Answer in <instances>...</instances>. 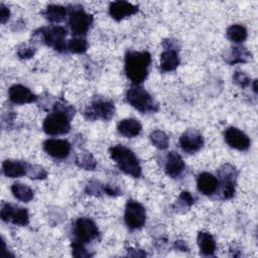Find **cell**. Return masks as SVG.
I'll use <instances>...</instances> for the list:
<instances>
[{"mask_svg":"<svg viewBox=\"0 0 258 258\" xmlns=\"http://www.w3.org/2000/svg\"><path fill=\"white\" fill-rule=\"evenodd\" d=\"M74 115V109L64 105L63 103H57L53 107V113L49 114L43 122V130L49 135L64 134L70 131V120Z\"/></svg>","mask_w":258,"mask_h":258,"instance_id":"1","label":"cell"},{"mask_svg":"<svg viewBox=\"0 0 258 258\" xmlns=\"http://www.w3.org/2000/svg\"><path fill=\"white\" fill-rule=\"evenodd\" d=\"M151 61L150 53L147 51H129L125 56V72L134 84L142 83L148 74Z\"/></svg>","mask_w":258,"mask_h":258,"instance_id":"2","label":"cell"},{"mask_svg":"<svg viewBox=\"0 0 258 258\" xmlns=\"http://www.w3.org/2000/svg\"><path fill=\"white\" fill-rule=\"evenodd\" d=\"M110 156L116 162L119 169L133 177L141 175V167L135 154L123 145H116L110 148Z\"/></svg>","mask_w":258,"mask_h":258,"instance_id":"3","label":"cell"},{"mask_svg":"<svg viewBox=\"0 0 258 258\" xmlns=\"http://www.w3.org/2000/svg\"><path fill=\"white\" fill-rule=\"evenodd\" d=\"M126 99L128 103L142 113H151L158 110V104L143 88L135 86L127 91Z\"/></svg>","mask_w":258,"mask_h":258,"instance_id":"4","label":"cell"},{"mask_svg":"<svg viewBox=\"0 0 258 258\" xmlns=\"http://www.w3.org/2000/svg\"><path fill=\"white\" fill-rule=\"evenodd\" d=\"M73 233L76 238L75 242L84 245L96 239L99 235V230L91 219L79 218L74 224Z\"/></svg>","mask_w":258,"mask_h":258,"instance_id":"5","label":"cell"},{"mask_svg":"<svg viewBox=\"0 0 258 258\" xmlns=\"http://www.w3.org/2000/svg\"><path fill=\"white\" fill-rule=\"evenodd\" d=\"M125 222L130 229L141 228L146 219V214L143 206L135 201H128L125 208Z\"/></svg>","mask_w":258,"mask_h":258,"instance_id":"6","label":"cell"},{"mask_svg":"<svg viewBox=\"0 0 258 258\" xmlns=\"http://www.w3.org/2000/svg\"><path fill=\"white\" fill-rule=\"evenodd\" d=\"M69 23L73 33L85 34L93 23V16L85 12L82 8L74 9L70 14Z\"/></svg>","mask_w":258,"mask_h":258,"instance_id":"7","label":"cell"},{"mask_svg":"<svg viewBox=\"0 0 258 258\" xmlns=\"http://www.w3.org/2000/svg\"><path fill=\"white\" fill-rule=\"evenodd\" d=\"M1 219L5 222H10L14 225L25 226L28 224L29 217L26 209L18 208L10 204H3L1 208Z\"/></svg>","mask_w":258,"mask_h":258,"instance_id":"8","label":"cell"},{"mask_svg":"<svg viewBox=\"0 0 258 258\" xmlns=\"http://www.w3.org/2000/svg\"><path fill=\"white\" fill-rule=\"evenodd\" d=\"M41 35L43 38V41L49 45L52 46L54 49L62 50L66 48L64 38L67 35V30L61 26H52V27H46L41 29Z\"/></svg>","mask_w":258,"mask_h":258,"instance_id":"9","label":"cell"},{"mask_svg":"<svg viewBox=\"0 0 258 258\" xmlns=\"http://www.w3.org/2000/svg\"><path fill=\"white\" fill-rule=\"evenodd\" d=\"M236 170L230 164H225L219 169V176L222 182V196L223 199L229 200L235 195V178Z\"/></svg>","mask_w":258,"mask_h":258,"instance_id":"10","label":"cell"},{"mask_svg":"<svg viewBox=\"0 0 258 258\" xmlns=\"http://www.w3.org/2000/svg\"><path fill=\"white\" fill-rule=\"evenodd\" d=\"M115 108L111 101L104 99H96L92 102L89 112L86 114L90 119H103L109 120L114 115Z\"/></svg>","mask_w":258,"mask_h":258,"instance_id":"11","label":"cell"},{"mask_svg":"<svg viewBox=\"0 0 258 258\" xmlns=\"http://www.w3.org/2000/svg\"><path fill=\"white\" fill-rule=\"evenodd\" d=\"M179 145L183 151L195 153L203 147L204 138L197 130L188 129L180 136Z\"/></svg>","mask_w":258,"mask_h":258,"instance_id":"12","label":"cell"},{"mask_svg":"<svg viewBox=\"0 0 258 258\" xmlns=\"http://www.w3.org/2000/svg\"><path fill=\"white\" fill-rule=\"evenodd\" d=\"M44 151L57 159L67 158L71 151V144L63 139H48L43 143Z\"/></svg>","mask_w":258,"mask_h":258,"instance_id":"13","label":"cell"},{"mask_svg":"<svg viewBox=\"0 0 258 258\" xmlns=\"http://www.w3.org/2000/svg\"><path fill=\"white\" fill-rule=\"evenodd\" d=\"M225 140L229 146L238 150H247L250 146L249 137L235 127H229L225 131Z\"/></svg>","mask_w":258,"mask_h":258,"instance_id":"14","label":"cell"},{"mask_svg":"<svg viewBox=\"0 0 258 258\" xmlns=\"http://www.w3.org/2000/svg\"><path fill=\"white\" fill-rule=\"evenodd\" d=\"M9 99L14 104H27L36 100V96L26 87L22 85H14L9 89Z\"/></svg>","mask_w":258,"mask_h":258,"instance_id":"15","label":"cell"},{"mask_svg":"<svg viewBox=\"0 0 258 258\" xmlns=\"http://www.w3.org/2000/svg\"><path fill=\"white\" fill-rule=\"evenodd\" d=\"M138 11V7L126 1H115L109 6V13L115 20L119 21Z\"/></svg>","mask_w":258,"mask_h":258,"instance_id":"16","label":"cell"},{"mask_svg":"<svg viewBox=\"0 0 258 258\" xmlns=\"http://www.w3.org/2000/svg\"><path fill=\"white\" fill-rule=\"evenodd\" d=\"M184 169V162L181 158V156L174 152L170 151L167 154L166 157V163H165V172L170 177H178Z\"/></svg>","mask_w":258,"mask_h":258,"instance_id":"17","label":"cell"},{"mask_svg":"<svg viewBox=\"0 0 258 258\" xmlns=\"http://www.w3.org/2000/svg\"><path fill=\"white\" fill-rule=\"evenodd\" d=\"M28 165L24 161L5 160L2 164V171L8 177H19L27 174Z\"/></svg>","mask_w":258,"mask_h":258,"instance_id":"18","label":"cell"},{"mask_svg":"<svg viewBox=\"0 0 258 258\" xmlns=\"http://www.w3.org/2000/svg\"><path fill=\"white\" fill-rule=\"evenodd\" d=\"M198 189L206 195L210 196L213 195L217 188H218V180L216 176H214L212 173L209 172H203L199 175L198 181H197Z\"/></svg>","mask_w":258,"mask_h":258,"instance_id":"19","label":"cell"},{"mask_svg":"<svg viewBox=\"0 0 258 258\" xmlns=\"http://www.w3.org/2000/svg\"><path fill=\"white\" fill-rule=\"evenodd\" d=\"M179 64L178 53L173 48H166L160 56V69L163 72H170L177 68Z\"/></svg>","mask_w":258,"mask_h":258,"instance_id":"20","label":"cell"},{"mask_svg":"<svg viewBox=\"0 0 258 258\" xmlns=\"http://www.w3.org/2000/svg\"><path fill=\"white\" fill-rule=\"evenodd\" d=\"M118 131L125 137L132 138L140 134L142 126L136 119H124L118 124Z\"/></svg>","mask_w":258,"mask_h":258,"instance_id":"21","label":"cell"},{"mask_svg":"<svg viewBox=\"0 0 258 258\" xmlns=\"http://www.w3.org/2000/svg\"><path fill=\"white\" fill-rule=\"evenodd\" d=\"M198 244L201 253L206 256H211L216 250V242L213 236L207 232H201L198 235Z\"/></svg>","mask_w":258,"mask_h":258,"instance_id":"22","label":"cell"},{"mask_svg":"<svg viewBox=\"0 0 258 258\" xmlns=\"http://www.w3.org/2000/svg\"><path fill=\"white\" fill-rule=\"evenodd\" d=\"M249 58H251V53L245 47H241V46L232 47L226 56V60L229 63L245 62Z\"/></svg>","mask_w":258,"mask_h":258,"instance_id":"23","label":"cell"},{"mask_svg":"<svg viewBox=\"0 0 258 258\" xmlns=\"http://www.w3.org/2000/svg\"><path fill=\"white\" fill-rule=\"evenodd\" d=\"M11 191L13 196L18 199L21 202H29L33 199V191L32 189L27 186L26 184L20 183V182H15L11 186Z\"/></svg>","mask_w":258,"mask_h":258,"instance_id":"24","label":"cell"},{"mask_svg":"<svg viewBox=\"0 0 258 258\" xmlns=\"http://www.w3.org/2000/svg\"><path fill=\"white\" fill-rule=\"evenodd\" d=\"M67 14V10L63 6L60 5H55L51 4L46 7V10L44 12L45 17L50 21V22H60L63 20L64 16Z\"/></svg>","mask_w":258,"mask_h":258,"instance_id":"25","label":"cell"},{"mask_svg":"<svg viewBox=\"0 0 258 258\" xmlns=\"http://www.w3.org/2000/svg\"><path fill=\"white\" fill-rule=\"evenodd\" d=\"M227 37L234 42L244 41L247 37V30L243 25L234 24L227 29Z\"/></svg>","mask_w":258,"mask_h":258,"instance_id":"26","label":"cell"},{"mask_svg":"<svg viewBox=\"0 0 258 258\" xmlns=\"http://www.w3.org/2000/svg\"><path fill=\"white\" fill-rule=\"evenodd\" d=\"M76 163L82 167L85 168L87 170H93L97 163L95 158L93 157V155L90 152H80L77 157H76Z\"/></svg>","mask_w":258,"mask_h":258,"instance_id":"27","label":"cell"},{"mask_svg":"<svg viewBox=\"0 0 258 258\" xmlns=\"http://www.w3.org/2000/svg\"><path fill=\"white\" fill-rule=\"evenodd\" d=\"M150 140L152 142V144L159 148V149H165L167 148L168 146V142H169V139H168V136L160 131V130H155L153 131L151 134H150Z\"/></svg>","mask_w":258,"mask_h":258,"instance_id":"28","label":"cell"},{"mask_svg":"<svg viewBox=\"0 0 258 258\" xmlns=\"http://www.w3.org/2000/svg\"><path fill=\"white\" fill-rule=\"evenodd\" d=\"M68 47L72 52L75 53H82L85 52L87 50L88 47V42L84 39V38H72L69 43H68Z\"/></svg>","mask_w":258,"mask_h":258,"instance_id":"29","label":"cell"},{"mask_svg":"<svg viewBox=\"0 0 258 258\" xmlns=\"http://www.w3.org/2000/svg\"><path fill=\"white\" fill-rule=\"evenodd\" d=\"M31 179H42L47 175L46 170L39 165H28L27 174Z\"/></svg>","mask_w":258,"mask_h":258,"instance_id":"30","label":"cell"},{"mask_svg":"<svg viewBox=\"0 0 258 258\" xmlns=\"http://www.w3.org/2000/svg\"><path fill=\"white\" fill-rule=\"evenodd\" d=\"M195 202L194 197L187 192V191H182L178 198V200L176 201V205L178 210H185L187 208H189Z\"/></svg>","mask_w":258,"mask_h":258,"instance_id":"31","label":"cell"},{"mask_svg":"<svg viewBox=\"0 0 258 258\" xmlns=\"http://www.w3.org/2000/svg\"><path fill=\"white\" fill-rule=\"evenodd\" d=\"M233 80L238 86L242 88H245L250 84V79L243 72H236L233 76Z\"/></svg>","mask_w":258,"mask_h":258,"instance_id":"32","label":"cell"},{"mask_svg":"<svg viewBox=\"0 0 258 258\" xmlns=\"http://www.w3.org/2000/svg\"><path fill=\"white\" fill-rule=\"evenodd\" d=\"M18 55L22 58H29L31 56H33L34 54V49L33 47H30V46H26V45H22L21 47L18 48V51H17Z\"/></svg>","mask_w":258,"mask_h":258,"instance_id":"33","label":"cell"},{"mask_svg":"<svg viewBox=\"0 0 258 258\" xmlns=\"http://www.w3.org/2000/svg\"><path fill=\"white\" fill-rule=\"evenodd\" d=\"M87 191L90 195H97V194H100L102 191V188L100 187L98 182H91L87 186Z\"/></svg>","mask_w":258,"mask_h":258,"instance_id":"34","label":"cell"},{"mask_svg":"<svg viewBox=\"0 0 258 258\" xmlns=\"http://www.w3.org/2000/svg\"><path fill=\"white\" fill-rule=\"evenodd\" d=\"M10 12L9 9L4 5V4H0V19L2 23H5L6 20L9 18Z\"/></svg>","mask_w":258,"mask_h":258,"instance_id":"35","label":"cell"},{"mask_svg":"<svg viewBox=\"0 0 258 258\" xmlns=\"http://www.w3.org/2000/svg\"><path fill=\"white\" fill-rule=\"evenodd\" d=\"M175 247H176L178 250H181V251L187 250L186 245H185L182 241H176V242H175Z\"/></svg>","mask_w":258,"mask_h":258,"instance_id":"36","label":"cell"},{"mask_svg":"<svg viewBox=\"0 0 258 258\" xmlns=\"http://www.w3.org/2000/svg\"><path fill=\"white\" fill-rule=\"evenodd\" d=\"M253 90H254V92H256V91H257V89H256V81H254V85H253Z\"/></svg>","mask_w":258,"mask_h":258,"instance_id":"37","label":"cell"}]
</instances>
